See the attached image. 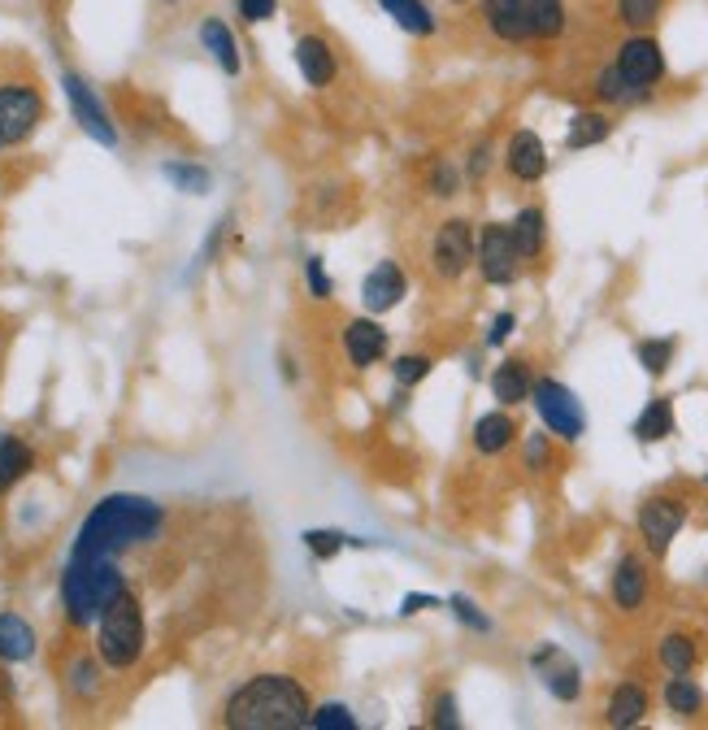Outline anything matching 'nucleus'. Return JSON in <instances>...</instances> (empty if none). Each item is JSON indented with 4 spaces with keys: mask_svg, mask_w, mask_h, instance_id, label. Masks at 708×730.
Here are the masks:
<instances>
[{
    "mask_svg": "<svg viewBox=\"0 0 708 730\" xmlns=\"http://www.w3.org/2000/svg\"><path fill=\"white\" fill-rule=\"evenodd\" d=\"M504 170L517 183H539L548 174V148H544L539 130L522 126V130L509 135V144H504Z\"/></svg>",
    "mask_w": 708,
    "mask_h": 730,
    "instance_id": "obj_15",
    "label": "nucleus"
},
{
    "mask_svg": "<svg viewBox=\"0 0 708 730\" xmlns=\"http://www.w3.org/2000/svg\"><path fill=\"white\" fill-rule=\"evenodd\" d=\"M478 13L487 22V31L500 44H513V48L552 44L570 26L566 0H478Z\"/></svg>",
    "mask_w": 708,
    "mask_h": 730,
    "instance_id": "obj_5",
    "label": "nucleus"
},
{
    "mask_svg": "<svg viewBox=\"0 0 708 730\" xmlns=\"http://www.w3.org/2000/svg\"><path fill=\"white\" fill-rule=\"evenodd\" d=\"M196 39H201V48L209 53V61H214L227 79H239V75H243V53H239V39L227 18L205 13L201 26H196Z\"/></svg>",
    "mask_w": 708,
    "mask_h": 730,
    "instance_id": "obj_17",
    "label": "nucleus"
},
{
    "mask_svg": "<svg viewBox=\"0 0 708 730\" xmlns=\"http://www.w3.org/2000/svg\"><path fill=\"white\" fill-rule=\"evenodd\" d=\"M595 101H604V105H635L639 96L626 88V79H621V75L613 70V61H608V66L595 75Z\"/></svg>",
    "mask_w": 708,
    "mask_h": 730,
    "instance_id": "obj_36",
    "label": "nucleus"
},
{
    "mask_svg": "<svg viewBox=\"0 0 708 730\" xmlns=\"http://www.w3.org/2000/svg\"><path fill=\"white\" fill-rule=\"evenodd\" d=\"M661 9H665V0H613V18H617L621 26H630V31L656 26Z\"/></svg>",
    "mask_w": 708,
    "mask_h": 730,
    "instance_id": "obj_34",
    "label": "nucleus"
},
{
    "mask_svg": "<svg viewBox=\"0 0 708 730\" xmlns=\"http://www.w3.org/2000/svg\"><path fill=\"white\" fill-rule=\"evenodd\" d=\"M161 174H165L179 192H187V196H205V192L214 187V174H209L205 166H196V161H165Z\"/></svg>",
    "mask_w": 708,
    "mask_h": 730,
    "instance_id": "obj_32",
    "label": "nucleus"
},
{
    "mask_svg": "<svg viewBox=\"0 0 708 730\" xmlns=\"http://www.w3.org/2000/svg\"><path fill=\"white\" fill-rule=\"evenodd\" d=\"M461 183H466V174H461V166H453L448 157H439V161H431V170H426V192L435 196V201H453L457 192H461Z\"/></svg>",
    "mask_w": 708,
    "mask_h": 730,
    "instance_id": "obj_35",
    "label": "nucleus"
},
{
    "mask_svg": "<svg viewBox=\"0 0 708 730\" xmlns=\"http://www.w3.org/2000/svg\"><path fill=\"white\" fill-rule=\"evenodd\" d=\"M530 404H535L544 431L557 435L561 444H579V440L587 435V409H583V400H579L561 378H548V374L535 378Z\"/></svg>",
    "mask_w": 708,
    "mask_h": 730,
    "instance_id": "obj_6",
    "label": "nucleus"
},
{
    "mask_svg": "<svg viewBox=\"0 0 708 730\" xmlns=\"http://www.w3.org/2000/svg\"><path fill=\"white\" fill-rule=\"evenodd\" d=\"M165 531V509L152 495L139 491H110L92 504V513L79 522V535L70 544V557L57 579V601L70 630H92L101 608L126 588L122 561L148 544H157Z\"/></svg>",
    "mask_w": 708,
    "mask_h": 730,
    "instance_id": "obj_1",
    "label": "nucleus"
},
{
    "mask_svg": "<svg viewBox=\"0 0 708 730\" xmlns=\"http://www.w3.org/2000/svg\"><path fill=\"white\" fill-rule=\"evenodd\" d=\"M648 561L626 552L617 566H613V583H608V596H613V608L617 613H639L648 605Z\"/></svg>",
    "mask_w": 708,
    "mask_h": 730,
    "instance_id": "obj_18",
    "label": "nucleus"
},
{
    "mask_svg": "<svg viewBox=\"0 0 708 730\" xmlns=\"http://www.w3.org/2000/svg\"><path fill=\"white\" fill-rule=\"evenodd\" d=\"M552 461H557V444H552V435H548V431H530V435L522 440V470L539 479V475L552 470Z\"/></svg>",
    "mask_w": 708,
    "mask_h": 730,
    "instance_id": "obj_33",
    "label": "nucleus"
},
{
    "mask_svg": "<svg viewBox=\"0 0 708 730\" xmlns=\"http://www.w3.org/2000/svg\"><path fill=\"white\" fill-rule=\"evenodd\" d=\"M48 122V92L22 48H0V152L22 148Z\"/></svg>",
    "mask_w": 708,
    "mask_h": 730,
    "instance_id": "obj_3",
    "label": "nucleus"
},
{
    "mask_svg": "<svg viewBox=\"0 0 708 730\" xmlns=\"http://www.w3.org/2000/svg\"><path fill=\"white\" fill-rule=\"evenodd\" d=\"M236 13H239V22L261 26V22H270V18L278 13V0H236Z\"/></svg>",
    "mask_w": 708,
    "mask_h": 730,
    "instance_id": "obj_44",
    "label": "nucleus"
},
{
    "mask_svg": "<svg viewBox=\"0 0 708 730\" xmlns=\"http://www.w3.org/2000/svg\"><path fill=\"white\" fill-rule=\"evenodd\" d=\"M444 601L439 596H404L400 601V617H413V613H422V608H439Z\"/></svg>",
    "mask_w": 708,
    "mask_h": 730,
    "instance_id": "obj_46",
    "label": "nucleus"
},
{
    "mask_svg": "<svg viewBox=\"0 0 708 730\" xmlns=\"http://www.w3.org/2000/svg\"><path fill=\"white\" fill-rule=\"evenodd\" d=\"M535 387V369L526 357H504L491 369V396L500 400V409H517L522 400H530Z\"/></svg>",
    "mask_w": 708,
    "mask_h": 730,
    "instance_id": "obj_22",
    "label": "nucleus"
},
{
    "mask_svg": "<svg viewBox=\"0 0 708 730\" xmlns=\"http://www.w3.org/2000/svg\"><path fill=\"white\" fill-rule=\"evenodd\" d=\"M674 353H678L674 335H656V340H639L635 344V362L643 365V374H652V378H661L674 365Z\"/></svg>",
    "mask_w": 708,
    "mask_h": 730,
    "instance_id": "obj_31",
    "label": "nucleus"
},
{
    "mask_svg": "<svg viewBox=\"0 0 708 730\" xmlns=\"http://www.w3.org/2000/svg\"><path fill=\"white\" fill-rule=\"evenodd\" d=\"M491 161H495L491 139H478V144L470 148V157H466V170H461V174H466L470 183H482V179H487V170H491Z\"/></svg>",
    "mask_w": 708,
    "mask_h": 730,
    "instance_id": "obj_43",
    "label": "nucleus"
},
{
    "mask_svg": "<svg viewBox=\"0 0 708 730\" xmlns=\"http://www.w3.org/2000/svg\"><path fill=\"white\" fill-rule=\"evenodd\" d=\"M674 426H678V418H674V400H670V396H652V400L643 404V413L635 418L630 435H635L639 444H661V440L674 435Z\"/></svg>",
    "mask_w": 708,
    "mask_h": 730,
    "instance_id": "obj_29",
    "label": "nucleus"
},
{
    "mask_svg": "<svg viewBox=\"0 0 708 730\" xmlns=\"http://www.w3.org/2000/svg\"><path fill=\"white\" fill-rule=\"evenodd\" d=\"M613 70L626 79V88H630L639 101H648V92L665 79L670 66H665V48H661V39L648 35V31H635V35H626V39L617 44Z\"/></svg>",
    "mask_w": 708,
    "mask_h": 730,
    "instance_id": "obj_7",
    "label": "nucleus"
},
{
    "mask_svg": "<svg viewBox=\"0 0 708 730\" xmlns=\"http://www.w3.org/2000/svg\"><path fill=\"white\" fill-rule=\"evenodd\" d=\"M705 487H708V475H705Z\"/></svg>",
    "mask_w": 708,
    "mask_h": 730,
    "instance_id": "obj_50",
    "label": "nucleus"
},
{
    "mask_svg": "<svg viewBox=\"0 0 708 730\" xmlns=\"http://www.w3.org/2000/svg\"><path fill=\"white\" fill-rule=\"evenodd\" d=\"M700 639L692 635V630H670L661 643H656V661H661V670L665 674H696V665H700Z\"/></svg>",
    "mask_w": 708,
    "mask_h": 730,
    "instance_id": "obj_27",
    "label": "nucleus"
},
{
    "mask_svg": "<svg viewBox=\"0 0 708 730\" xmlns=\"http://www.w3.org/2000/svg\"><path fill=\"white\" fill-rule=\"evenodd\" d=\"M513 331H517V313H509V309H504V313H495V318H491V327H487V340H482V344H487V349H504Z\"/></svg>",
    "mask_w": 708,
    "mask_h": 730,
    "instance_id": "obj_45",
    "label": "nucleus"
},
{
    "mask_svg": "<svg viewBox=\"0 0 708 730\" xmlns=\"http://www.w3.org/2000/svg\"><path fill=\"white\" fill-rule=\"evenodd\" d=\"M309 727L313 730H356V718L349 705L327 700V705H313V709H309Z\"/></svg>",
    "mask_w": 708,
    "mask_h": 730,
    "instance_id": "obj_38",
    "label": "nucleus"
},
{
    "mask_svg": "<svg viewBox=\"0 0 708 730\" xmlns=\"http://www.w3.org/2000/svg\"><path fill=\"white\" fill-rule=\"evenodd\" d=\"M292 57H296V70H300V79L313 88V92H322V88H331L335 79H340V57H335V48L318 35V31H305V35H296V48H292Z\"/></svg>",
    "mask_w": 708,
    "mask_h": 730,
    "instance_id": "obj_14",
    "label": "nucleus"
},
{
    "mask_svg": "<svg viewBox=\"0 0 708 730\" xmlns=\"http://www.w3.org/2000/svg\"><path fill=\"white\" fill-rule=\"evenodd\" d=\"M161 4H183V0H161Z\"/></svg>",
    "mask_w": 708,
    "mask_h": 730,
    "instance_id": "obj_48",
    "label": "nucleus"
},
{
    "mask_svg": "<svg viewBox=\"0 0 708 730\" xmlns=\"http://www.w3.org/2000/svg\"><path fill=\"white\" fill-rule=\"evenodd\" d=\"M305 283H309V296H313V300H331V292H335V283H331L322 256H309V261H305Z\"/></svg>",
    "mask_w": 708,
    "mask_h": 730,
    "instance_id": "obj_42",
    "label": "nucleus"
},
{
    "mask_svg": "<svg viewBox=\"0 0 708 730\" xmlns=\"http://www.w3.org/2000/svg\"><path fill=\"white\" fill-rule=\"evenodd\" d=\"M530 670L539 674L544 692H548L557 705H574V700L583 696V670H579V661H574L566 648L539 643V648L530 652Z\"/></svg>",
    "mask_w": 708,
    "mask_h": 730,
    "instance_id": "obj_11",
    "label": "nucleus"
},
{
    "mask_svg": "<svg viewBox=\"0 0 708 730\" xmlns=\"http://www.w3.org/2000/svg\"><path fill=\"white\" fill-rule=\"evenodd\" d=\"M61 687H66L70 705H79V709H92L101 700V692H105V661L96 657V648L70 652V661L61 670Z\"/></svg>",
    "mask_w": 708,
    "mask_h": 730,
    "instance_id": "obj_13",
    "label": "nucleus"
},
{
    "mask_svg": "<svg viewBox=\"0 0 708 730\" xmlns=\"http://www.w3.org/2000/svg\"><path fill=\"white\" fill-rule=\"evenodd\" d=\"M61 92H66V101H70L79 126H83L101 148H118V122H114V114L105 110V101L96 96V88H92L79 70H61Z\"/></svg>",
    "mask_w": 708,
    "mask_h": 730,
    "instance_id": "obj_10",
    "label": "nucleus"
},
{
    "mask_svg": "<svg viewBox=\"0 0 708 730\" xmlns=\"http://www.w3.org/2000/svg\"><path fill=\"white\" fill-rule=\"evenodd\" d=\"M517 422H513V413L509 409H495V413H482L478 422H473V453H482V457H500V453H509L513 444H517Z\"/></svg>",
    "mask_w": 708,
    "mask_h": 730,
    "instance_id": "obj_23",
    "label": "nucleus"
},
{
    "mask_svg": "<svg viewBox=\"0 0 708 730\" xmlns=\"http://www.w3.org/2000/svg\"><path fill=\"white\" fill-rule=\"evenodd\" d=\"M613 135V118L604 110H579L570 118V130H566V148L570 152H587L595 144H604Z\"/></svg>",
    "mask_w": 708,
    "mask_h": 730,
    "instance_id": "obj_30",
    "label": "nucleus"
},
{
    "mask_svg": "<svg viewBox=\"0 0 708 730\" xmlns=\"http://www.w3.org/2000/svg\"><path fill=\"white\" fill-rule=\"evenodd\" d=\"M473 265L482 274L487 287H509L517 283V270H522V256L513 248V236H509V223H487L473 240Z\"/></svg>",
    "mask_w": 708,
    "mask_h": 730,
    "instance_id": "obj_9",
    "label": "nucleus"
},
{
    "mask_svg": "<svg viewBox=\"0 0 708 730\" xmlns=\"http://www.w3.org/2000/svg\"><path fill=\"white\" fill-rule=\"evenodd\" d=\"M309 692L292 674H252L222 700V727L231 730H296L309 727Z\"/></svg>",
    "mask_w": 708,
    "mask_h": 730,
    "instance_id": "obj_2",
    "label": "nucleus"
},
{
    "mask_svg": "<svg viewBox=\"0 0 708 730\" xmlns=\"http://www.w3.org/2000/svg\"><path fill=\"white\" fill-rule=\"evenodd\" d=\"M473 265V227L466 218H448L439 223L435 240H431V270L448 283H457Z\"/></svg>",
    "mask_w": 708,
    "mask_h": 730,
    "instance_id": "obj_12",
    "label": "nucleus"
},
{
    "mask_svg": "<svg viewBox=\"0 0 708 730\" xmlns=\"http://www.w3.org/2000/svg\"><path fill=\"white\" fill-rule=\"evenodd\" d=\"M444 605L453 608V617H457V621H461L466 630H473V635H491V630H495V626H491V617H487L482 608L473 605L466 592H453V596H448Z\"/></svg>",
    "mask_w": 708,
    "mask_h": 730,
    "instance_id": "obj_39",
    "label": "nucleus"
},
{
    "mask_svg": "<svg viewBox=\"0 0 708 730\" xmlns=\"http://www.w3.org/2000/svg\"><path fill=\"white\" fill-rule=\"evenodd\" d=\"M35 652H39L35 626L22 613L0 608V665H26V661H35Z\"/></svg>",
    "mask_w": 708,
    "mask_h": 730,
    "instance_id": "obj_21",
    "label": "nucleus"
},
{
    "mask_svg": "<svg viewBox=\"0 0 708 730\" xmlns=\"http://www.w3.org/2000/svg\"><path fill=\"white\" fill-rule=\"evenodd\" d=\"M448 4H470V0H448Z\"/></svg>",
    "mask_w": 708,
    "mask_h": 730,
    "instance_id": "obj_49",
    "label": "nucleus"
},
{
    "mask_svg": "<svg viewBox=\"0 0 708 730\" xmlns=\"http://www.w3.org/2000/svg\"><path fill=\"white\" fill-rule=\"evenodd\" d=\"M687 517H692V504H687L683 495H648V500L639 504V513H635V526H639L643 548H648L652 557H665V552L674 548L678 531L687 526Z\"/></svg>",
    "mask_w": 708,
    "mask_h": 730,
    "instance_id": "obj_8",
    "label": "nucleus"
},
{
    "mask_svg": "<svg viewBox=\"0 0 708 730\" xmlns=\"http://www.w3.org/2000/svg\"><path fill=\"white\" fill-rule=\"evenodd\" d=\"M387 349H391V340H387L382 322H374V318H353V322L344 327V357H349L353 369L378 365L387 357Z\"/></svg>",
    "mask_w": 708,
    "mask_h": 730,
    "instance_id": "obj_19",
    "label": "nucleus"
},
{
    "mask_svg": "<svg viewBox=\"0 0 708 730\" xmlns=\"http://www.w3.org/2000/svg\"><path fill=\"white\" fill-rule=\"evenodd\" d=\"M92 630H96L92 648L105 661V670H114V674L139 670V661L148 652V613H144V601L135 588H122L118 596L101 608Z\"/></svg>",
    "mask_w": 708,
    "mask_h": 730,
    "instance_id": "obj_4",
    "label": "nucleus"
},
{
    "mask_svg": "<svg viewBox=\"0 0 708 730\" xmlns=\"http://www.w3.org/2000/svg\"><path fill=\"white\" fill-rule=\"evenodd\" d=\"M409 296V278L400 270V261H378L365 278H361V305L378 318V313H391L400 300Z\"/></svg>",
    "mask_w": 708,
    "mask_h": 730,
    "instance_id": "obj_16",
    "label": "nucleus"
},
{
    "mask_svg": "<svg viewBox=\"0 0 708 730\" xmlns=\"http://www.w3.org/2000/svg\"><path fill=\"white\" fill-rule=\"evenodd\" d=\"M509 236H513V248H517L522 261L544 256V248H548V214L539 205H522L513 214V223H509Z\"/></svg>",
    "mask_w": 708,
    "mask_h": 730,
    "instance_id": "obj_24",
    "label": "nucleus"
},
{
    "mask_svg": "<svg viewBox=\"0 0 708 730\" xmlns=\"http://www.w3.org/2000/svg\"><path fill=\"white\" fill-rule=\"evenodd\" d=\"M35 470V448L22 435H0V495H9L13 487H22V479H31Z\"/></svg>",
    "mask_w": 708,
    "mask_h": 730,
    "instance_id": "obj_26",
    "label": "nucleus"
},
{
    "mask_svg": "<svg viewBox=\"0 0 708 730\" xmlns=\"http://www.w3.org/2000/svg\"><path fill=\"white\" fill-rule=\"evenodd\" d=\"M648 714H652V696H648V687H643V683L626 678V683H617V687L608 692V705H604V722H608L613 730L639 727V722H643Z\"/></svg>",
    "mask_w": 708,
    "mask_h": 730,
    "instance_id": "obj_20",
    "label": "nucleus"
},
{
    "mask_svg": "<svg viewBox=\"0 0 708 730\" xmlns=\"http://www.w3.org/2000/svg\"><path fill=\"white\" fill-rule=\"evenodd\" d=\"M278 362H283V378H287V383H296V365H292V357H287V353H283V357H278Z\"/></svg>",
    "mask_w": 708,
    "mask_h": 730,
    "instance_id": "obj_47",
    "label": "nucleus"
},
{
    "mask_svg": "<svg viewBox=\"0 0 708 730\" xmlns=\"http://www.w3.org/2000/svg\"><path fill=\"white\" fill-rule=\"evenodd\" d=\"M661 700H665V709H670L674 718H683V722L700 718V714L708 709L705 687H700L692 674H670V683L661 687Z\"/></svg>",
    "mask_w": 708,
    "mask_h": 730,
    "instance_id": "obj_28",
    "label": "nucleus"
},
{
    "mask_svg": "<svg viewBox=\"0 0 708 730\" xmlns=\"http://www.w3.org/2000/svg\"><path fill=\"white\" fill-rule=\"evenodd\" d=\"M378 9H382L404 35H413V39H431V35L439 31V18H435V9H431L426 0H378Z\"/></svg>",
    "mask_w": 708,
    "mask_h": 730,
    "instance_id": "obj_25",
    "label": "nucleus"
},
{
    "mask_svg": "<svg viewBox=\"0 0 708 730\" xmlns=\"http://www.w3.org/2000/svg\"><path fill=\"white\" fill-rule=\"evenodd\" d=\"M300 544L309 548L313 561H331V557L344 552V544H361V539H349V535H340V531H305Z\"/></svg>",
    "mask_w": 708,
    "mask_h": 730,
    "instance_id": "obj_37",
    "label": "nucleus"
},
{
    "mask_svg": "<svg viewBox=\"0 0 708 730\" xmlns=\"http://www.w3.org/2000/svg\"><path fill=\"white\" fill-rule=\"evenodd\" d=\"M435 369V357H426V353H409V357H396V365H391V378H396V387H418L426 374Z\"/></svg>",
    "mask_w": 708,
    "mask_h": 730,
    "instance_id": "obj_40",
    "label": "nucleus"
},
{
    "mask_svg": "<svg viewBox=\"0 0 708 730\" xmlns=\"http://www.w3.org/2000/svg\"><path fill=\"white\" fill-rule=\"evenodd\" d=\"M431 727L435 730H461V705L453 692H439L431 700Z\"/></svg>",
    "mask_w": 708,
    "mask_h": 730,
    "instance_id": "obj_41",
    "label": "nucleus"
}]
</instances>
